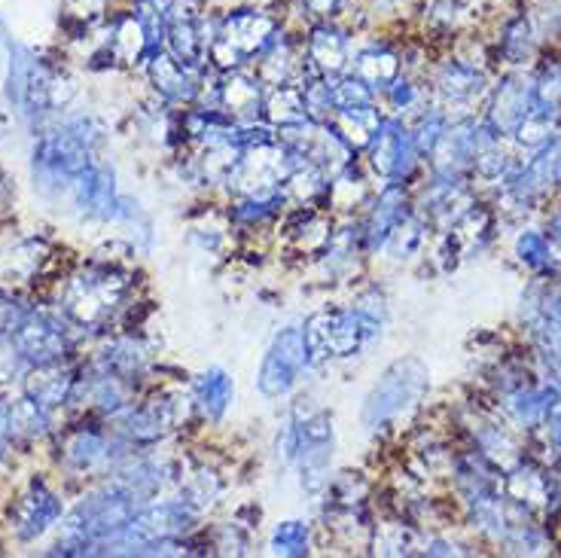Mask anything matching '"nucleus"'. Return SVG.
<instances>
[{"label":"nucleus","mask_w":561,"mask_h":558,"mask_svg":"<svg viewBox=\"0 0 561 558\" xmlns=\"http://www.w3.org/2000/svg\"><path fill=\"white\" fill-rule=\"evenodd\" d=\"M104 140L99 119L73 116L56 132L43 135L34 147V181L46 193L73 190L85 168L99 159V147Z\"/></svg>","instance_id":"nucleus-1"},{"label":"nucleus","mask_w":561,"mask_h":558,"mask_svg":"<svg viewBox=\"0 0 561 558\" xmlns=\"http://www.w3.org/2000/svg\"><path fill=\"white\" fill-rule=\"evenodd\" d=\"M275 448H278L280 464L299 467L306 489L318 494L330 486L327 470H330L333 448H336V433H333L330 412H323L318 406H309V409L296 406L280 428Z\"/></svg>","instance_id":"nucleus-2"},{"label":"nucleus","mask_w":561,"mask_h":558,"mask_svg":"<svg viewBox=\"0 0 561 558\" xmlns=\"http://www.w3.org/2000/svg\"><path fill=\"white\" fill-rule=\"evenodd\" d=\"M306 333V345H309V363L327 361H348L364 354L381 333V308H327L311 315L309 321L302 323Z\"/></svg>","instance_id":"nucleus-3"},{"label":"nucleus","mask_w":561,"mask_h":558,"mask_svg":"<svg viewBox=\"0 0 561 558\" xmlns=\"http://www.w3.org/2000/svg\"><path fill=\"white\" fill-rule=\"evenodd\" d=\"M278 34L280 22L272 13H266V10H256V7L229 10L210 29L208 65L224 70V73L241 70V65L256 61V58L263 56Z\"/></svg>","instance_id":"nucleus-4"},{"label":"nucleus","mask_w":561,"mask_h":558,"mask_svg":"<svg viewBox=\"0 0 561 558\" xmlns=\"http://www.w3.org/2000/svg\"><path fill=\"white\" fill-rule=\"evenodd\" d=\"M424 391H427V369L415 357L391 363L376 382V388L366 394L364 428L373 433L391 428L409 409L421 403Z\"/></svg>","instance_id":"nucleus-5"},{"label":"nucleus","mask_w":561,"mask_h":558,"mask_svg":"<svg viewBox=\"0 0 561 558\" xmlns=\"http://www.w3.org/2000/svg\"><path fill=\"white\" fill-rule=\"evenodd\" d=\"M7 92L25 116H43L61 104V77L46 61L25 46H13L10 53V80Z\"/></svg>","instance_id":"nucleus-6"},{"label":"nucleus","mask_w":561,"mask_h":558,"mask_svg":"<svg viewBox=\"0 0 561 558\" xmlns=\"http://www.w3.org/2000/svg\"><path fill=\"white\" fill-rule=\"evenodd\" d=\"M128 291V275L116 265H92L70 281L65 296V311L77 323H99L123 303Z\"/></svg>","instance_id":"nucleus-7"},{"label":"nucleus","mask_w":561,"mask_h":558,"mask_svg":"<svg viewBox=\"0 0 561 558\" xmlns=\"http://www.w3.org/2000/svg\"><path fill=\"white\" fill-rule=\"evenodd\" d=\"M309 345H306V333L302 327H284L275 333L272 345H268L266 357L260 363V376H256V388L268 400L287 397L299 385V378L309 369Z\"/></svg>","instance_id":"nucleus-8"},{"label":"nucleus","mask_w":561,"mask_h":558,"mask_svg":"<svg viewBox=\"0 0 561 558\" xmlns=\"http://www.w3.org/2000/svg\"><path fill=\"white\" fill-rule=\"evenodd\" d=\"M10 349L19 361L31 366L58 363L70 349V335L65 323L46 311H25V318L10 330Z\"/></svg>","instance_id":"nucleus-9"},{"label":"nucleus","mask_w":561,"mask_h":558,"mask_svg":"<svg viewBox=\"0 0 561 558\" xmlns=\"http://www.w3.org/2000/svg\"><path fill=\"white\" fill-rule=\"evenodd\" d=\"M208 46L210 29L193 0L165 3V53L198 70L208 61Z\"/></svg>","instance_id":"nucleus-10"},{"label":"nucleus","mask_w":561,"mask_h":558,"mask_svg":"<svg viewBox=\"0 0 561 558\" xmlns=\"http://www.w3.org/2000/svg\"><path fill=\"white\" fill-rule=\"evenodd\" d=\"M366 150H369L373 171L391 183H400L403 178H409L412 168H415V156H419V147H415L412 135L397 119H381V126L376 128V135H373Z\"/></svg>","instance_id":"nucleus-11"},{"label":"nucleus","mask_w":561,"mask_h":558,"mask_svg":"<svg viewBox=\"0 0 561 558\" xmlns=\"http://www.w3.org/2000/svg\"><path fill=\"white\" fill-rule=\"evenodd\" d=\"M61 519V501L56 491H49L43 482H31L28 489L15 498L13 510H10V522L19 540H37L41 534L56 525Z\"/></svg>","instance_id":"nucleus-12"},{"label":"nucleus","mask_w":561,"mask_h":558,"mask_svg":"<svg viewBox=\"0 0 561 558\" xmlns=\"http://www.w3.org/2000/svg\"><path fill=\"white\" fill-rule=\"evenodd\" d=\"M351 61V43L345 31H339L330 22H318L306 43V65L311 73L321 77H339L345 73Z\"/></svg>","instance_id":"nucleus-13"},{"label":"nucleus","mask_w":561,"mask_h":558,"mask_svg":"<svg viewBox=\"0 0 561 558\" xmlns=\"http://www.w3.org/2000/svg\"><path fill=\"white\" fill-rule=\"evenodd\" d=\"M150 65V80H153L156 92L171 104H193L202 92L198 86V70L183 65L171 53H159L156 58L147 61Z\"/></svg>","instance_id":"nucleus-14"},{"label":"nucleus","mask_w":561,"mask_h":558,"mask_svg":"<svg viewBox=\"0 0 561 558\" xmlns=\"http://www.w3.org/2000/svg\"><path fill=\"white\" fill-rule=\"evenodd\" d=\"M220 107L239 123H253L266 107V86L256 73L229 70L220 83Z\"/></svg>","instance_id":"nucleus-15"},{"label":"nucleus","mask_w":561,"mask_h":558,"mask_svg":"<svg viewBox=\"0 0 561 558\" xmlns=\"http://www.w3.org/2000/svg\"><path fill=\"white\" fill-rule=\"evenodd\" d=\"M407 220V193L397 186V183H388L379 193V198L373 202V210L366 217L364 224V244L369 251H379L385 248V241L391 238V232L397 226Z\"/></svg>","instance_id":"nucleus-16"},{"label":"nucleus","mask_w":561,"mask_h":558,"mask_svg":"<svg viewBox=\"0 0 561 558\" xmlns=\"http://www.w3.org/2000/svg\"><path fill=\"white\" fill-rule=\"evenodd\" d=\"M232 397H236V382L224 366H210L208 373H202L193 385V400L205 421L224 419L226 409L232 406Z\"/></svg>","instance_id":"nucleus-17"},{"label":"nucleus","mask_w":561,"mask_h":558,"mask_svg":"<svg viewBox=\"0 0 561 558\" xmlns=\"http://www.w3.org/2000/svg\"><path fill=\"white\" fill-rule=\"evenodd\" d=\"M73 388H77V376H73L70 366H61V361L34 366V373L28 378V397L37 400L43 409L68 403Z\"/></svg>","instance_id":"nucleus-18"},{"label":"nucleus","mask_w":561,"mask_h":558,"mask_svg":"<svg viewBox=\"0 0 561 558\" xmlns=\"http://www.w3.org/2000/svg\"><path fill=\"white\" fill-rule=\"evenodd\" d=\"M65 460L73 470H95L111 460V443L101 431L80 428V431L68 433V440H65Z\"/></svg>","instance_id":"nucleus-19"},{"label":"nucleus","mask_w":561,"mask_h":558,"mask_svg":"<svg viewBox=\"0 0 561 558\" xmlns=\"http://www.w3.org/2000/svg\"><path fill=\"white\" fill-rule=\"evenodd\" d=\"M354 77H360L373 92L388 89L400 77V56L391 46H369L354 58Z\"/></svg>","instance_id":"nucleus-20"},{"label":"nucleus","mask_w":561,"mask_h":558,"mask_svg":"<svg viewBox=\"0 0 561 558\" xmlns=\"http://www.w3.org/2000/svg\"><path fill=\"white\" fill-rule=\"evenodd\" d=\"M266 116L275 126H299L309 123V111H306V99H302V86L280 83L272 86L266 92Z\"/></svg>","instance_id":"nucleus-21"},{"label":"nucleus","mask_w":561,"mask_h":558,"mask_svg":"<svg viewBox=\"0 0 561 558\" xmlns=\"http://www.w3.org/2000/svg\"><path fill=\"white\" fill-rule=\"evenodd\" d=\"M294 68H296V46L290 43V37L280 31L266 53L256 58V77L263 80V86L272 89V86L290 83V73H294Z\"/></svg>","instance_id":"nucleus-22"},{"label":"nucleus","mask_w":561,"mask_h":558,"mask_svg":"<svg viewBox=\"0 0 561 558\" xmlns=\"http://www.w3.org/2000/svg\"><path fill=\"white\" fill-rule=\"evenodd\" d=\"M147 361H150V354H147V349L140 342L119 339V342H113L111 349L101 354V369H111L116 376L135 378L147 369Z\"/></svg>","instance_id":"nucleus-23"},{"label":"nucleus","mask_w":561,"mask_h":558,"mask_svg":"<svg viewBox=\"0 0 561 558\" xmlns=\"http://www.w3.org/2000/svg\"><path fill=\"white\" fill-rule=\"evenodd\" d=\"M482 73H479L473 65H467V61H449L446 68L439 70V77H436V86H439V92L446 95V99H473L479 89H482Z\"/></svg>","instance_id":"nucleus-24"},{"label":"nucleus","mask_w":561,"mask_h":558,"mask_svg":"<svg viewBox=\"0 0 561 558\" xmlns=\"http://www.w3.org/2000/svg\"><path fill=\"white\" fill-rule=\"evenodd\" d=\"M268 546H272V553H275V556H287V558L309 556L311 528L306 525V522H299V519H287V522L275 525Z\"/></svg>","instance_id":"nucleus-25"},{"label":"nucleus","mask_w":561,"mask_h":558,"mask_svg":"<svg viewBox=\"0 0 561 558\" xmlns=\"http://www.w3.org/2000/svg\"><path fill=\"white\" fill-rule=\"evenodd\" d=\"M10 428H13V436H25V440L37 436L46 428V409L31 397L19 400L15 406H10Z\"/></svg>","instance_id":"nucleus-26"},{"label":"nucleus","mask_w":561,"mask_h":558,"mask_svg":"<svg viewBox=\"0 0 561 558\" xmlns=\"http://www.w3.org/2000/svg\"><path fill=\"white\" fill-rule=\"evenodd\" d=\"M220 494V479L210 474V470H196V474L186 479V486H183L181 501H186L193 510H202V506H208L214 503V498Z\"/></svg>","instance_id":"nucleus-27"},{"label":"nucleus","mask_w":561,"mask_h":558,"mask_svg":"<svg viewBox=\"0 0 561 558\" xmlns=\"http://www.w3.org/2000/svg\"><path fill=\"white\" fill-rule=\"evenodd\" d=\"M376 553H381V556L412 553V531H407L403 525H381L376 531Z\"/></svg>","instance_id":"nucleus-28"},{"label":"nucleus","mask_w":561,"mask_h":558,"mask_svg":"<svg viewBox=\"0 0 561 558\" xmlns=\"http://www.w3.org/2000/svg\"><path fill=\"white\" fill-rule=\"evenodd\" d=\"M504 53L513 61H519L531 53V25L525 22V19H516L510 29H506V37H504Z\"/></svg>","instance_id":"nucleus-29"},{"label":"nucleus","mask_w":561,"mask_h":558,"mask_svg":"<svg viewBox=\"0 0 561 558\" xmlns=\"http://www.w3.org/2000/svg\"><path fill=\"white\" fill-rule=\"evenodd\" d=\"M519 253L525 263L531 265V269H549V244L543 241V236H537V232H528V236L519 238Z\"/></svg>","instance_id":"nucleus-30"},{"label":"nucleus","mask_w":561,"mask_h":558,"mask_svg":"<svg viewBox=\"0 0 561 558\" xmlns=\"http://www.w3.org/2000/svg\"><path fill=\"white\" fill-rule=\"evenodd\" d=\"M388 99L397 111H409L415 101H419V89L415 83L409 80V77H397L391 86H388Z\"/></svg>","instance_id":"nucleus-31"},{"label":"nucleus","mask_w":561,"mask_h":558,"mask_svg":"<svg viewBox=\"0 0 561 558\" xmlns=\"http://www.w3.org/2000/svg\"><path fill=\"white\" fill-rule=\"evenodd\" d=\"M345 0H299V7H302V13H309L311 19H318V22H327V19H333L339 13V7H342Z\"/></svg>","instance_id":"nucleus-32"},{"label":"nucleus","mask_w":561,"mask_h":558,"mask_svg":"<svg viewBox=\"0 0 561 558\" xmlns=\"http://www.w3.org/2000/svg\"><path fill=\"white\" fill-rule=\"evenodd\" d=\"M10 440H13V428H10V406H0V458L7 455Z\"/></svg>","instance_id":"nucleus-33"}]
</instances>
